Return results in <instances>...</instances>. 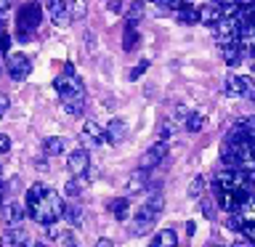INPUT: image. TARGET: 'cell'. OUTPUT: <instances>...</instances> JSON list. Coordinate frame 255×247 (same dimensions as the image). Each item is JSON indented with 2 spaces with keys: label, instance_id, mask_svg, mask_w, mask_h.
Wrapping results in <instances>:
<instances>
[{
  "label": "cell",
  "instance_id": "obj_21",
  "mask_svg": "<svg viewBox=\"0 0 255 247\" xmlns=\"http://www.w3.org/2000/svg\"><path fill=\"white\" fill-rule=\"evenodd\" d=\"M175 19L181 24H199V8H194V5L175 8Z\"/></svg>",
  "mask_w": 255,
  "mask_h": 247
},
{
  "label": "cell",
  "instance_id": "obj_19",
  "mask_svg": "<svg viewBox=\"0 0 255 247\" xmlns=\"http://www.w3.org/2000/svg\"><path fill=\"white\" fill-rule=\"evenodd\" d=\"M64 218H67L75 229H80V226L85 223V213H83V207H80L77 202H69L67 210H64Z\"/></svg>",
  "mask_w": 255,
  "mask_h": 247
},
{
  "label": "cell",
  "instance_id": "obj_17",
  "mask_svg": "<svg viewBox=\"0 0 255 247\" xmlns=\"http://www.w3.org/2000/svg\"><path fill=\"white\" fill-rule=\"evenodd\" d=\"M141 43V35H138V29H135V24H125V32H123V48L128 53L135 51Z\"/></svg>",
  "mask_w": 255,
  "mask_h": 247
},
{
  "label": "cell",
  "instance_id": "obj_2",
  "mask_svg": "<svg viewBox=\"0 0 255 247\" xmlns=\"http://www.w3.org/2000/svg\"><path fill=\"white\" fill-rule=\"evenodd\" d=\"M53 88H56V93H59L64 109H67L72 117L83 115V107H85V85H83V80L75 75V67H72L69 61L64 64V75H59V77L53 80Z\"/></svg>",
  "mask_w": 255,
  "mask_h": 247
},
{
  "label": "cell",
  "instance_id": "obj_4",
  "mask_svg": "<svg viewBox=\"0 0 255 247\" xmlns=\"http://www.w3.org/2000/svg\"><path fill=\"white\" fill-rule=\"evenodd\" d=\"M40 21H43L40 3L37 0H27V3L19 8V16H16V37L29 40L32 35H35V29L40 27Z\"/></svg>",
  "mask_w": 255,
  "mask_h": 247
},
{
  "label": "cell",
  "instance_id": "obj_36",
  "mask_svg": "<svg viewBox=\"0 0 255 247\" xmlns=\"http://www.w3.org/2000/svg\"><path fill=\"white\" fill-rule=\"evenodd\" d=\"M202 213L207 215V218H213V213H215V210H213V205L207 202V199H205V202H202Z\"/></svg>",
  "mask_w": 255,
  "mask_h": 247
},
{
  "label": "cell",
  "instance_id": "obj_16",
  "mask_svg": "<svg viewBox=\"0 0 255 247\" xmlns=\"http://www.w3.org/2000/svg\"><path fill=\"white\" fill-rule=\"evenodd\" d=\"M125 13H128V24H138L143 19V13H146V0H130Z\"/></svg>",
  "mask_w": 255,
  "mask_h": 247
},
{
  "label": "cell",
  "instance_id": "obj_14",
  "mask_svg": "<svg viewBox=\"0 0 255 247\" xmlns=\"http://www.w3.org/2000/svg\"><path fill=\"white\" fill-rule=\"evenodd\" d=\"M149 189V170H143V167H138L130 181H128V194H141V191Z\"/></svg>",
  "mask_w": 255,
  "mask_h": 247
},
{
  "label": "cell",
  "instance_id": "obj_6",
  "mask_svg": "<svg viewBox=\"0 0 255 247\" xmlns=\"http://www.w3.org/2000/svg\"><path fill=\"white\" fill-rule=\"evenodd\" d=\"M157 218H159V213L143 205L141 210L133 215V221H130V234H133V237H143V234H149L151 226L157 223Z\"/></svg>",
  "mask_w": 255,
  "mask_h": 247
},
{
  "label": "cell",
  "instance_id": "obj_37",
  "mask_svg": "<svg viewBox=\"0 0 255 247\" xmlns=\"http://www.w3.org/2000/svg\"><path fill=\"white\" fill-rule=\"evenodd\" d=\"M96 247H115V242H112V239H107V237H104V239H99V242H96Z\"/></svg>",
  "mask_w": 255,
  "mask_h": 247
},
{
  "label": "cell",
  "instance_id": "obj_39",
  "mask_svg": "<svg viewBox=\"0 0 255 247\" xmlns=\"http://www.w3.org/2000/svg\"><path fill=\"white\" fill-rule=\"evenodd\" d=\"M191 3H194V0H173L175 8H183V5H191Z\"/></svg>",
  "mask_w": 255,
  "mask_h": 247
},
{
  "label": "cell",
  "instance_id": "obj_7",
  "mask_svg": "<svg viewBox=\"0 0 255 247\" xmlns=\"http://www.w3.org/2000/svg\"><path fill=\"white\" fill-rule=\"evenodd\" d=\"M8 75H11V80H16V83H21V80H27L29 77V72H32V61L27 59L24 53H11L8 56Z\"/></svg>",
  "mask_w": 255,
  "mask_h": 247
},
{
  "label": "cell",
  "instance_id": "obj_9",
  "mask_svg": "<svg viewBox=\"0 0 255 247\" xmlns=\"http://www.w3.org/2000/svg\"><path fill=\"white\" fill-rule=\"evenodd\" d=\"M165 157H167V141H157L151 149L143 151V157H141V165H138V167H143V170H151V167H157Z\"/></svg>",
  "mask_w": 255,
  "mask_h": 247
},
{
  "label": "cell",
  "instance_id": "obj_29",
  "mask_svg": "<svg viewBox=\"0 0 255 247\" xmlns=\"http://www.w3.org/2000/svg\"><path fill=\"white\" fill-rule=\"evenodd\" d=\"M226 226H229L231 231H242V229H245L242 213H231V215H229V221H226Z\"/></svg>",
  "mask_w": 255,
  "mask_h": 247
},
{
  "label": "cell",
  "instance_id": "obj_32",
  "mask_svg": "<svg viewBox=\"0 0 255 247\" xmlns=\"http://www.w3.org/2000/svg\"><path fill=\"white\" fill-rule=\"evenodd\" d=\"M146 69H149V61L143 59V61H138V64H135V67L130 69V75H128V77H130V80H138V77H141Z\"/></svg>",
  "mask_w": 255,
  "mask_h": 247
},
{
  "label": "cell",
  "instance_id": "obj_5",
  "mask_svg": "<svg viewBox=\"0 0 255 247\" xmlns=\"http://www.w3.org/2000/svg\"><path fill=\"white\" fill-rule=\"evenodd\" d=\"M226 96H234V99H250L255 101V83L250 77H239V75H229L226 77Z\"/></svg>",
  "mask_w": 255,
  "mask_h": 247
},
{
  "label": "cell",
  "instance_id": "obj_23",
  "mask_svg": "<svg viewBox=\"0 0 255 247\" xmlns=\"http://www.w3.org/2000/svg\"><path fill=\"white\" fill-rule=\"evenodd\" d=\"M43 151H45L48 157L61 154V151H64V138H59V135H51V138H45V143H43Z\"/></svg>",
  "mask_w": 255,
  "mask_h": 247
},
{
  "label": "cell",
  "instance_id": "obj_40",
  "mask_svg": "<svg viewBox=\"0 0 255 247\" xmlns=\"http://www.w3.org/2000/svg\"><path fill=\"white\" fill-rule=\"evenodd\" d=\"M5 109H8V99H5V96H0V112L5 115Z\"/></svg>",
  "mask_w": 255,
  "mask_h": 247
},
{
  "label": "cell",
  "instance_id": "obj_24",
  "mask_svg": "<svg viewBox=\"0 0 255 247\" xmlns=\"http://www.w3.org/2000/svg\"><path fill=\"white\" fill-rule=\"evenodd\" d=\"M5 239H8V242H11V245H16V247H24V245L29 242L27 231H24L21 226H19V229H8V234H5Z\"/></svg>",
  "mask_w": 255,
  "mask_h": 247
},
{
  "label": "cell",
  "instance_id": "obj_15",
  "mask_svg": "<svg viewBox=\"0 0 255 247\" xmlns=\"http://www.w3.org/2000/svg\"><path fill=\"white\" fill-rule=\"evenodd\" d=\"M128 138V125L123 123V120H112V123L107 125V141L109 143H115V146H117V143H123Z\"/></svg>",
  "mask_w": 255,
  "mask_h": 247
},
{
  "label": "cell",
  "instance_id": "obj_1",
  "mask_svg": "<svg viewBox=\"0 0 255 247\" xmlns=\"http://www.w3.org/2000/svg\"><path fill=\"white\" fill-rule=\"evenodd\" d=\"M27 210L40 226H53L59 218H64L67 205L61 202V194L53 189H45L43 183H35L27 191Z\"/></svg>",
  "mask_w": 255,
  "mask_h": 247
},
{
  "label": "cell",
  "instance_id": "obj_44",
  "mask_svg": "<svg viewBox=\"0 0 255 247\" xmlns=\"http://www.w3.org/2000/svg\"><path fill=\"white\" fill-rule=\"evenodd\" d=\"M215 247H218V245H215Z\"/></svg>",
  "mask_w": 255,
  "mask_h": 247
},
{
  "label": "cell",
  "instance_id": "obj_41",
  "mask_svg": "<svg viewBox=\"0 0 255 247\" xmlns=\"http://www.w3.org/2000/svg\"><path fill=\"white\" fill-rule=\"evenodd\" d=\"M3 199H5V186L0 183V202H3Z\"/></svg>",
  "mask_w": 255,
  "mask_h": 247
},
{
  "label": "cell",
  "instance_id": "obj_38",
  "mask_svg": "<svg viewBox=\"0 0 255 247\" xmlns=\"http://www.w3.org/2000/svg\"><path fill=\"white\" fill-rule=\"evenodd\" d=\"M8 8H11V0H0V16H3Z\"/></svg>",
  "mask_w": 255,
  "mask_h": 247
},
{
  "label": "cell",
  "instance_id": "obj_42",
  "mask_svg": "<svg viewBox=\"0 0 255 247\" xmlns=\"http://www.w3.org/2000/svg\"><path fill=\"white\" fill-rule=\"evenodd\" d=\"M35 247H48V245H43V242H37V245H35Z\"/></svg>",
  "mask_w": 255,
  "mask_h": 247
},
{
  "label": "cell",
  "instance_id": "obj_30",
  "mask_svg": "<svg viewBox=\"0 0 255 247\" xmlns=\"http://www.w3.org/2000/svg\"><path fill=\"white\" fill-rule=\"evenodd\" d=\"M173 133H175V123L173 120H165V123L159 125V141H167Z\"/></svg>",
  "mask_w": 255,
  "mask_h": 247
},
{
  "label": "cell",
  "instance_id": "obj_22",
  "mask_svg": "<svg viewBox=\"0 0 255 247\" xmlns=\"http://www.w3.org/2000/svg\"><path fill=\"white\" fill-rule=\"evenodd\" d=\"M151 247H178V237H175L173 229H162V231L154 237Z\"/></svg>",
  "mask_w": 255,
  "mask_h": 247
},
{
  "label": "cell",
  "instance_id": "obj_25",
  "mask_svg": "<svg viewBox=\"0 0 255 247\" xmlns=\"http://www.w3.org/2000/svg\"><path fill=\"white\" fill-rule=\"evenodd\" d=\"M205 127V117L199 115V112H189V117H186V130L189 133H199Z\"/></svg>",
  "mask_w": 255,
  "mask_h": 247
},
{
  "label": "cell",
  "instance_id": "obj_43",
  "mask_svg": "<svg viewBox=\"0 0 255 247\" xmlns=\"http://www.w3.org/2000/svg\"><path fill=\"white\" fill-rule=\"evenodd\" d=\"M0 117H3V112H0Z\"/></svg>",
  "mask_w": 255,
  "mask_h": 247
},
{
  "label": "cell",
  "instance_id": "obj_13",
  "mask_svg": "<svg viewBox=\"0 0 255 247\" xmlns=\"http://www.w3.org/2000/svg\"><path fill=\"white\" fill-rule=\"evenodd\" d=\"M221 19H226V13H223V5L221 3H207L199 8V24H207V27H215Z\"/></svg>",
  "mask_w": 255,
  "mask_h": 247
},
{
  "label": "cell",
  "instance_id": "obj_33",
  "mask_svg": "<svg viewBox=\"0 0 255 247\" xmlns=\"http://www.w3.org/2000/svg\"><path fill=\"white\" fill-rule=\"evenodd\" d=\"M125 3H128V0H107V5H109L112 13H123L125 11Z\"/></svg>",
  "mask_w": 255,
  "mask_h": 247
},
{
  "label": "cell",
  "instance_id": "obj_35",
  "mask_svg": "<svg viewBox=\"0 0 255 247\" xmlns=\"http://www.w3.org/2000/svg\"><path fill=\"white\" fill-rule=\"evenodd\" d=\"M11 151V138L5 133H0V154H8Z\"/></svg>",
  "mask_w": 255,
  "mask_h": 247
},
{
  "label": "cell",
  "instance_id": "obj_26",
  "mask_svg": "<svg viewBox=\"0 0 255 247\" xmlns=\"http://www.w3.org/2000/svg\"><path fill=\"white\" fill-rule=\"evenodd\" d=\"M242 218H245V223H255V197H250L247 202L242 205Z\"/></svg>",
  "mask_w": 255,
  "mask_h": 247
},
{
  "label": "cell",
  "instance_id": "obj_3",
  "mask_svg": "<svg viewBox=\"0 0 255 247\" xmlns=\"http://www.w3.org/2000/svg\"><path fill=\"white\" fill-rule=\"evenodd\" d=\"M215 191H245L253 194V173L242 170V167H226L215 175Z\"/></svg>",
  "mask_w": 255,
  "mask_h": 247
},
{
  "label": "cell",
  "instance_id": "obj_12",
  "mask_svg": "<svg viewBox=\"0 0 255 247\" xmlns=\"http://www.w3.org/2000/svg\"><path fill=\"white\" fill-rule=\"evenodd\" d=\"M27 213H29V210H27L21 202H8V205L3 207V221L8 223V229H19Z\"/></svg>",
  "mask_w": 255,
  "mask_h": 247
},
{
  "label": "cell",
  "instance_id": "obj_10",
  "mask_svg": "<svg viewBox=\"0 0 255 247\" xmlns=\"http://www.w3.org/2000/svg\"><path fill=\"white\" fill-rule=\"evenodd\" d=\"M83 143L85 146H101L104 141H107V127H101L99 123H93V120H88L83 125Z\"/></svg>",
  "mask_w": 255,
  "mask_h": 247
},
{
  "label": "cell",
  "instance_id": "obj_31",
  "mask_svg": "<svg viewBox=\"0 0 255 247\" xmlns=\"http://www.w3.org/2000/svg\"><path fill=\"white\" fill-rule=\"evenodd\" d=\"M8 48H11V35L3 29V24H0V56L8 53Z\"/></svg>",
  "mask_w": 255,
  "mask_h": 247
},
{
  "label": "cell",
  "instance_id": "obj_28",
  "mask_svg": "<svg viewBox=\"0 0 255 247\" xmlns=\"http://www.w3.org/2000/svg\"><path fill=\"white\" fill-rule=\"evenodd\" d=\"M80 191H83V181L80 178H72L67 186H64V194L67 197H80Z\"/></svg>",
  "mask_w": 255,
  "mask_h": 247
},
{
  "label": "cell",
  "instance_id": "obj_20",
  "mask_svg": "<svg viewBox=\"0 0 255 247\" xmlns=\"http://www.w3.org/2000/svg\"><path fill=\"white\" fill-rule=\"evenodd\" d=\"M221 51H223V61H226L229 64V67H237V64L239 61H242V45H239V43H231V45H223L221 48Z\"/></svg>",
  "mask_w": 255,
  "mask_h": 247
},
{
  "label": "cell",
  "instance_id": "obj_34",
  "mask_svg": "<svg viewBox=\"0 0 255 247\" xmlns=\"http://www.w3.org/2000/svg\"><path fill=\"white\" fill-rule=\"evenodd\" d=\"M61 247H80V245H77V239H75V234L64 231V234H61Z\"/></svg>",
  "mask_w": 255,
  "mask_h": 247
},
{
  "label": "cell",
  "instance_id": "obj_8",
  "mask_svg": "<svg viewBox=\"0 0 255 247\" xmlns=\"http://www.w3.org/2000/svg\"><path fill=\"white\" fill-rule=\"evenodd\" d=\"M45 11L51 13V21L56 27H67L72 13H69V3H64V0H43Z\"/></svg>",
  "mask_w": 255,
  "mask_h": 247
},
{
  "label": "cell",
  "instance_id": "obj_11",
  "mask_svg": "<svg viewBox=\"0 0 255 247\" xmlns=\"http://www.w3.org/2000/svg\"><path fill=\"white\" fill-rule=\"evenodd\" d=\"M67 167H69V173L75 175V178H83V175L88 173V167H91V157H88V151L85 149H75L69 154V159H67Z\"/></svg>",
  "mask_w": 255,
  "mask_h": 247
},
{
  "label": "cell",
  "instance_id": "obj_18",
  "mask_svg": "<svg viewBox=\"0 0 255 247\" xmlns=\"http://www.w3.org/2000/svg\"><path fill=\"white\" fill-rule=\"evenodd\" d=\"M109 210L115 215L117 221H128V213H130V202H128V197H117L109 202Z\"/></svg>",
  "mask_w": 255,
  "mask_h": 247
},
{
  "label": "cell",
  "instance_id": "obj_27",
  "mask_svg": "<svg viewBox=\"0 0 255 247\" xmlns=\"http://www.w3.org/2000/svg\"><path fill=\"white\" fill-rule=\"evenodd\" d=\"M202 189H205V178H202V175H197V178L191 181V186H189V197L199 199V197H202Z\"/></svg>",
  "mask_w": 255,
  "mask_h": 247
}]
</instances>
